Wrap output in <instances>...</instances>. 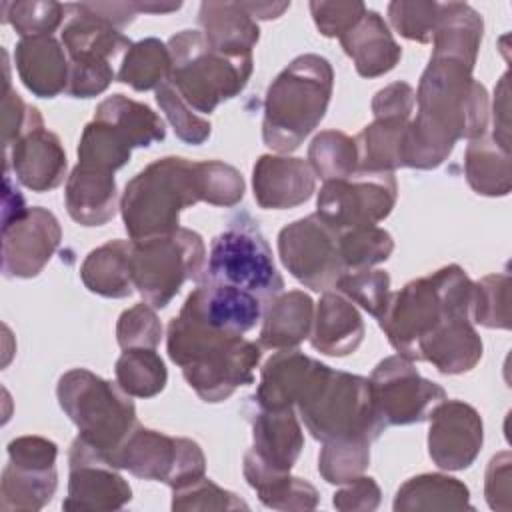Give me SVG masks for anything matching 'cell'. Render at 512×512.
<instances>
[{
	"label": "cell",
	"mask_w": 512,
	"mask_h": 512,
	"mask_svg": "<svg viewBox=\"0 0 512 512\" xmlns=\"http://www.w3.org/2000/svg\"><path fill=\"white\" fill-rule=\"evenodd\" d=\"M166 336L170 360L204 402L226 400L236 388L252 384L260 346L242 334L218 330L182 308Z\"/></svg>",
	"instance_id": "1"
},
{
	"label": "cell",
	"mask_w": 512,
	"mask_h": 512,
	"mask_svg": "<svg viewBox=\"0 0 512 512\" xmlns=\"http://www.w3.org/2000/svg\"><path fill=\"white\" fill-rule=\"evenodd\" d=\"M474 282L456 266H444L390 294L378 320L400 356L418 360L420 348L452 326L470 320Z\"/></svg>",
	"instance_id": "2"
},
{
	"label": "cell",
	"mask_w": 512,
	"mask_h": 512,
	"mask_svg": "<svg viewBox=\"0 0 512 512\" xmlns=\"http://www.w3.org/2000/svg\"><path fill=\"white\" fill-rule=\"evenodd\" d=\"M474 66L444 56L430 62L416 90L418 114L410 120L418 136L440 152L450 154L456 140L484 136L488 126V94L474 80Z\"/></svg>",
	"instance_id": "3"
},
{
	"label": "cell",
	"mask_w": 512,
	"mask_h": 512,
	"mask_svg": "<svg viewBox=\"0 0 512 512\" xmlns=\"http://www.w3.org/2000/svg\"><path fill=\"white\" fill-rule=\"evenodd\" d=\"M334 72L326 58L302 54L268 86L262 138L280 154L296 150L320 124L332 96Z\"/></svg>",
	"instance_id": "4"
},
{
	"label": "cell",
	"mask_w": 512,
	"mask_h": 512,
	"mask_svg": "<svg viewBox=\"0 0 512 512\" xmlns=\"http://www.w3.org/2000/svg\"><path fill=\"white\" fill-rule=\"evenodd\" d=\"M200 202L196 162L166 156L148 164L124 188L120 212L130 240L176 232L180 212Z\"/></svg>",
	"instance_id": "5"
},
{
	"label": "cell",
	"mask_w": 512,
	"mask_h": 512,
	"mask_svg": "<svg viewBox=\"0 0 512 512\" xmlns=\"http://www.w3.org/2000/svg\"><path fill=\"white\" fill-rule=\"evenodd\" d=\"M308 432L322 444L334 440H376L384 430L368 378L320 366L296 402Z\"/></svg>",
	"instance_id": "6"
},
{
	"label": "cell",
	"mask_w": 512,
	"mask_h": 512,
	"mask_svg": "<svg viewBox=\"0 0 512 512\" xmlns=\"http://www.w3.org/2000/svg\"><path fill=\"white\" fill-rule=\"evenodd\" d=\"M56 394L60 408L76 424L78 438L108 462L138 426L130 396L86 368L62 374Z\"/></svg>",
	"instance_id": "7"
},
{
	"label": "cell",
	"mask_w": 512,
	"mask_h": 512,
	"mask_svg": "<svg viewBox=\"0 0 512 512\" xmlns=\"http://www.w3.org/2000/svg\"><path fill=\"white\" fill-rule=\"evenodd\" d=\"M172 68L168 82L184 102L210 114L224 100L238 96L252 74V56H228L214 50L202 32L182 30L168 42Z\"/></svg>",
	"instance_id": "8"
},
{
	"label": "cell",
	"mask_w": 512,
	"mask_h": 512,
	"mask_svg": "<svg viewBox=\"0 0 512 512\" xmlns=\"http://www.w3.org/2000/svg\"><path fill=\"white\" fill-rule=\"evenodd\" d=\"M202 280L246 290L264 306L284 288L272 250L246 212L236 214L228 228L212 240Z\"/></svg>",
	"instance_id": "9"
},
{
	"label": "cell",
	"mask_w": 512,
	"mask_h": 512,
	"mask_svg": "<svg viewBox=\"0 0 512 512\" xmlns=\"http://www.w3.org/2000/svg\"><path fill=\"white\" fill-rule=\"evenodd\" d=\"M130 260L134 288L152 308L168 306L186 280L200 284L206 272L204 242L200 234L188 228L148 240H132Z\"/></svg>",
	"instance_id": "10"
},
{
	"label": "cell",
	"mask_w": 512,
	"mask_h": 512,
	"mask_svg": "<svg viewBox=\"0 0 512 512\" xmlns=\"http://www.w3.org/2000/svg\"><path fill=\"white\" fill-rule=\"evenodd\" d=\"M110 462L138 478L158 480L170 488L194 482L206 470V458L194 440L174 438L140 424Z\"/></svg>",
	"instance_id": "11"
},
{
	"label": "cell",
	"mask_w": 512,
	"mask_h": 512,
	"mask_svg": "<svg viewBox=\"0 0 512 512\" xmlns=\"http://www.w3.org/2000/svg\"><path fill=\"white\" fill-rule=\"evenodd\" d=\"M396 178L392 172H362L328 180L318 192L316 214L336 232L376 226L396 204Z\"/></svg>",
	"instance_id": "12"
},
{
	"label": "cell",
	"mask_w": 512,
	"mask_h": 512,
	"mask_svg": "<svg viewBox=\"0 0 512 512\" xmlns=\"http://www.w3.org/2000/svg\"><path fill=\"white\" fill-rule=\"evenodd\" d=\"M368 382L374 410L384 428L424 422L432 408L446 400L444 388L422 378L412 360L400 354L378 362Z\"/></svg>",
	"instance_id": "13"
},
{
	"label": "cell",
	"mask_w": 512,
	"mask_h": 512,
	"mask_svg": "<svg viewBox=\"0 0 512 512\" xmlns=\"http://www.w3.org/2000/svg\"><path fill=\"white\" fill-rule=\"evenodd\" d=\"M278 254L298 282L318 292H328L346 274L338 232L318 214L284 226L278 234Z\"/></svg>",
	"instance_id": "14"
},
{
	"label": "cell",
	"mask_w": 512,
	"mask_h": 512,
	"mask_svg": "<svg viewBox=\"0 0 512 512\" xmlns=\"http://www.w3.org/2000/svg\"><path fill=\"white\" fill-rule=\"evenodd\" d=\"M58 448L42 436H20L8 444V464L2 470L0 508L4 512H34L56 492Z\"/></svg>",
	"instance_id": "15"
},
{
	"label": "cell",
	"mask_w": 512,
	"mask_h": 512,
	"mask_svg": "<svg viewBox=\"0 0 512 512\" xmlns=\"http://www.w3.org/2000/svg\"><path fill=\"white\" fill-rule=\"evenodd\" d=\"M70 478L68 496L62 502L64 510H120L130 498L128 482L116 472L104 456L76 438L68 452Z\"/></svg>",
	"instance_id": "16"
},
{
	"label": "cell",
	"mask_w": 512,
	"mask_h": 512,
	"mask_svg": "<svg viewBox=\"0 0 512 512\" xmlns=\"http://www.w3.org/2000/svg\"><path fill=\"white\" fill-rule=\"evenodd\" d=\"M62 238L60 224L42 206L2 226V272L8 278H34L48 264Z\"/></svg>",
	"instance_id": "17"
},
{
	"label": "cell",
	"mask_w": 512,
	"mask_h": 512,
	"mask_svg": "<svg viewBox=\"0 0 512 512\" xmlns=\"http://www.w3.org/2000/svg\"><path fill=\"white\" fill-rule=\"evenodd\" d=\"M428 418V452L434 464L444 470L468 468L484 440L480 414L466 402L442 400Z\"/></svg>",
	"instance_id": "18"
},
{
	"label": "cell",
	"mask_w": 512,
	"mask_h": 512,
	"mask_svg": "<svg viewBox=\"0 0 512 512\" xmlns=\"http://www.w3.org/2000/svg\"><path fill=\"white\" fill-rule=\"evenodd\" d=\"M66 166V152L58 136L44 126L40 112L4 150V172L12 168L18 182L34 192L58 188L64 182Z\"/></svg>",
	"instance_id": "19"
},
{
	"label": "cell",
	"mask_w": 512,
	"mask_h": 512,
	"mask_svg": "<svg viewBox=\"0 0 512 512\" xmlns=\"http://www.w3.org/2000/svg\"><path fill=\"white\" fill-rule=\"evenodd\" d=\"M254 446L244 454V464L268 472H290L304 446L302 428L292 408L252 412Z\"/></svg>",
	"instance_id": "20"
},
{
	"label": "cell",
	"mask_w": 512,
	"mask_h": 512,
	"mask_svg": "<svg viewBox=\"0 0 512 512\" xmlns=\"http://www.w3.org/2000/svg\"><path fill=\"white\" fill-rule=\"evenodd\" d=\"M182 308L218 330L244 334L262 318L264 304L246 290L202 280Z\"/></svg>",
	"instance_id": "21"
},
{
	"label": "cell",
	"mask_w": 512,
	"mask_h": 512,
	"mask_svg": "<svg viewBox=\"0 0 512 512\" xmlns=\"http://www.w3.org/2000/svg\"><path fill=\"white\" fill-rule=\"evenodd\" d=\"M252 186L262 208L284 210L306 202L316 188V180L306 160L264 154L254 164Z\"/></svg>",
	"instance_id": "22"
},
{
	"label": "cell",
	"mask_w": 512,
	"mask_h": 512,
	"mask_svg": "<svg viewBox=\"0 0 512 512\" xmlns=\"http://www.w3.org/2000/svg\"><path fill=\"white\" fill-rule=\"evenodd\" d=\"M72 14L62 28V44L70 66L110 64L132 42L114 26L86 12L80 4L66 6Z\"/></svg>",
	"instance_id": "23"
},
{
	"label": "cell",
	"mask_w": 512,
	"mask_h": 512,
	"mask_svg": "<svg viewBox=\"0 0 512 512\" xmlns=\"http://www.w3.org/2000/svg\"><path fill=\"white\" fill-rule=\"evenodd\" d=\"M14 62L22 84L40 98H54L68 88V54L52 36L20 38Z\"/></svg>",
	"instance_id": "24"
},
{
	"label": "cell",
	"mask_w": 512,
	"mask_h": 512,
	"mask_svg": "<svg viewBox=\"0 0 512 512\" xmlns=\"http://www.w3.org/2000/svg\"><path fill=\"white\" fill-rule=\"evenodd\" d=\"M320 366L322 362L302 354L296 348L276 352L262 368L260 384L254 394V404L268 410L292 408L300 400Z\"/></svg>",
	"instance_id": "25"
},
{
	"label": "cell",
	"mask_w": 512,
	"mask_h": 512,
	"mask_svg": "<svg viewBox=\"0 0 512 512\" xmlns=\"http://www.w3.org/2000/svg\"><path fill=\"white\" fill-rule=\"evenodd\" d=\"M338 40L344 52L354 60L356 72L364 78H376L390 72L402 56V48L392 38L384 18L374 10H366L364 16Z\"/></svg>",
	"instance_id": "26"
},
{
	"label": "cell",
	"mask_w": 512,
	"mask_h": 512,
	"mask_svg": "<svg viewBox=\"0 0 512 512\" xmlns=\"http://www.w3.org/2000/svg\"><path fill=\"white\" fill-rule=\"evenodd\" d=\"M362 338L364 322L356 306L340 292H324L316 308L310 344L322 354L346 356L360 346Z\"/></svg>",
	"instance_id": "27"
},
{
	"label": "cell",
	"mask_w": 512,
	"mask_h": 512,
	"mask_svg": "<svg viewBox=\"0 0 512 512\" xmlns=\"http://www.w3.org/2000/svg\"><path fill=\"white\" fill-rule=\"evenodd\" d=\"M64 202L70 218L82 226H102L116 214L114 172L76 164L66 180Z\"/></svg>",
	"instance_id": "28"
},
{
	"label": "cell",
	"mask_w": 512,
	"mask_h": 512,
	"mask_svg": "<svg viewBox=\"0 0 512 512\" xmlns=\"http://www.w3.org/2000/svg\"><path fill=\"white\" fill-rule=\"evenodd\" d=\"M198 22L206 42L228 56H252V48L260 38L254 16L242 2H202Z\"/></svg>",
	"instance_id": "29"
},
{
	"label": "cell",
	"mask_w": 512,
	"mask_h": 512,
	"mask_svg": "<svg viewBox=\"0 0 512 512\" xmlns=\"http://www.w3.org/2000/svg\"><path fill=\"white\" fill-rule=\"evenodd\" d=\"M314 324V302L302 290L280 292L262 310L260 344L286 350L310 336Z\"/></svg>",
	"instance_id": "30"
},
{
	"label": "cell",
	"mask_w": 512,
	"mask_h": 512,
	"mask_svg": "<svg viewBox=\"0 0 512 512\" xmlns=\"http://www.w3.org/2000/svg\"><path fill=\"white\" fill-rule=\"evenodd\" d=\"M132 240H110L92 250L82 266L80 278L84 286L106 298H124L134 290L132 278Z\"/></svg>",
	"instance_id": "31"
},
{
	"label": "cell",
	"mask_w": 512,
	"mask_h": 512,
	"mask_svg": "<svg viewBox=\"0 0 512 512\" xmlns=\"http://www.w3.org/2000/svg\"><path fill=\"white\" fill-rule=\"evenodd\" d=\"M482 28V18L472 6L462 2L442 4V14L432 36V56L456 58L474 66L482 40Z\"/></svg>",
	"instance_id": "32"
},
{
	"label": "cell",
	"mask_w": 512,
	"mask_h": 512,
	"mask_svg": "<svg viewBox=\"0 0 512 512\" xmlns=\"http://www.w3.org/2000/svg\"><path fill=\"white\" fill-rule=\"evenodd\" d=\"M94 120L116 128L132 148H146L164 140L166 128L162 118L142 102L130 100L124 94L104 98L94 112Z\"/></svg>",
	"instance_id": "33"
},
{
	"label": "cell",
	"mask_w": 512,
	"mask_h": 512,
	"mask_svg": "<svg viewBox=\"0 0 512 512\" xmlns=\"http://www.w3.org/2000/svg\"><path fill=\"white\" fill-rule=\"evenodd\" d=\"M472 508L468 488L444 474H420L404 482L394 498L396 512Z\"/></svg>",
	"instance_id": "34"
},
{
	"label": "cell",
	"mask_w": 512,
	"mask_h": 512,
	"mask_svg": "<svg viewBox=\"0 0 512 512\" xmlns=\"http://www.w3.org/2000/svg\"><path fill=\"white\" fill-rule=\"evenodd\" d=\"M410 118L374 116L354 138L358 150V168L362 172H394L400 168V144Z\"/></svg>",
	"instance_id": "35"
},
{
	"label": "cell",
	"mask_w": 512,
	"mask_h": 512,
	"mask_svg": "<svg viewBox=\"0 0 512 512\" xmlns=\"http://www.w3.org/2000/svg\"><path fill=\"white\" fill-rule=\"evenodd\" d=\"M466 180L474 192L484 196H506L510 192V150L494 138L470 140L464 156Z\"/></svg>",
	"instance_id": "36"
},
{
	"label": "cell",
	"mask_w": 512,
	"mask_h": 512,
	"mask_svg": "<svg viewBox=\"0 0 512 512\" xmlns=\"http://www.w3.org/2000/svg\"><path fill=\"white\" fill-rule=\"evenodd\" d=\"M244 478L256 490L260 502L276 510H312L318 504L316 488L290 472H268L242 466Z\"/></svg>",
	"instance_id": "37"
},
{
	"label": "cell",
	"mask_w": 512,
	"mask_h": 512,
	"mask_svg": "<svg viewBox=\"0 0 512 512\" xmlns=\"http://www.w3.org/2000/svg\"><path fill=\"white\" fill-rule=\"evenodd\" d=\"M170 68L172 58L168 46L158 38H144L126 50L118 80L138 92L156 90L168 82Z\"/></svg>",
	"instance_id": "38"
},
{
	"label": "cell",
	"mask_w": 512,
	"mask_h": 512,
	"mask_svg": "<svg viewBox=\"0 0 512 512\" xmlns=\"http://www.w3.org/2000/svg\"><path fill=\"white\" fill-rule=\"evenodd\" d=\"M168 380L162 358L152 348H130L116 360V384L134 398H152Z\"/></svg>",
	"instance_id": "39"
},
{
	"label": "cell",
	"mask_w": 512,
	"mask_h": 512,
	"mask_svg": "<svg viewBox=\"0 0 512 512\" xmlns=\"http://www.w3.org/2000/svg\"><path fill=\"white\" fill-rule=\"evenodd\" d=\"M132 146L128 140L110 124L92 120L86 124L80 144H78V164L96 168V170H106V172H116L130 160Z\"/></svg>",
	"instance_id": "40"
},
{
	"label": "cell",
	"mask_w": 512,
	"mask_h": 512,
	"mask_svg": "<svg viewBox=\"0 0 512 512\" xmlns=\"http://www.w3.org/2000/svg\"><path fill=\"white\" fill-rule=\"evenodd\" d=\"M308 164L324 182L354 174L358 168V150L354 138L338 130L320 132L308 148Z\"/></svg>",
	"instance_id": "41"
},
{
	"label": "cell",
	"mask_w": 512,
	"mask_h": 512,
	"mask_svg": "<svg viewBox=\"0 0 512 512\" xmlns=\"http://www.w3.org/2000/svg\"><path fill=\"white\" fill-rule=\"evenodd\" d=\"M338 248L348 274L370 270V266L388 260L394 250V240L384 228L358 226L338 232Z\"/></svg>",
	"instance_id": "42"
},
{
	"label": "cell",
	"mask_w": 512,
	"mask_h": 512,
	"mask_svg": "<svg viewBox=\"0 0 512 512\" xmlns=\"http://www.w3.org/2000/svg\"><path fill=\"white\" fill-rule=\"evenodd\" d=\"M370 440L350 438L326 442L318 456V472L330 484H346L364 474L370 462Z\"/></svg>",
	"instance_id": "43"
},
{
	"label": "cell",
	"mask_w": 512,
	"mask_h": 512,
	"mask_svg": "<svg viewBox=\"0 0 512 512\" xmlns=\"http://www.w3.org/2000/svg\"><path fill=\"white\" fill-rule=\"evenodd\" d=\"M66 10V6L52 0L2 2V20L10 22L22 38L52 36Z\"/></svg>",
	"instance_id": "44"
},
{
	"label": "cell",
	"mask_w": 512,
	"mask_h": 512,
	"mask_svg": "<svg viewBox=\"0 0 512 512\" xmlns=\"http://www.w3.org/2000/svg\"><path fill=\"white\" fill-rule=\"evenodd\" d=\"M352 304L362 306L368 314L380 320L390 302V276L384 270H360L344 274L336 286Z\"/></svg>",
	"instance_id": "45"
},
{
	"label": "cell",
	"mask_w": 512,
	"mask_h": 512,
	"mask_svg": "<svg viewBox=\"0 0 512 512\" xmlns=\"http://www.w3.org/2000/svg\"><path fill=\"white\" fill-rule=\"evenodd\" d=\"M510 276L490 274L474 282L472 316L486 328H510Z\"/></svg>",
	"instance_id": "46"
},
{
	"label": "cell",
	"mask_w": 512,
	"mask_h": 512,
	"mask_svg": "<svg viewBox=\"0 0 512 512\" xmlns=\"http://www.w3.org/2000/svg\"><path fill=\"white\" fill-rule=\"evenodd\" d=\"M200 200L214 206H234L244 198L242 174L220 160L196 162Z\"/></svg>",
	"instance_id": "47"
},
{
	"label": "cell",
	"mask_w": 512,
	"mask_h": 512,
	"mask_svg": "<svg viewBox=\"0 0 512 512\" xmlns=\"http://www.w3.org/2000/svg\"><path fill=\"white\" fill-rule=\"evenodd\" d=\"M442 14V2H390L388 18L394 30L420 44L432 42L434 30Z\"/></svg>",
	"instance_id": "48"
},
{
	"label": "cell",
	"mask_w": 512,
	"mask_h": 512,
	"mask_svg": "<svg viewBox=\"0 0 512 512\" xmlns=\"http://www.w3.org/2000/svg\"><path fill=\"white\" fill-rule=\"evenodd\" d=\"M156 102L162 108V112L166 114L168 122L172 124L174 134L182 142L198 146L204 140H208L210 128H212L210 122L196 116L170 82H164L160 88H156Z\"/></svg>",
	"instance_id": "49"
},
{
	"label": "cell",
	"mask_w": 512,
	"mask_h": 512,
	"mask_svg": "<svg viewBox=\"0 0 512 512\" xmlns=\"http://www.w3.org/2000/svg\"><path fill=\"white\" fill-rule=\"evenodd\" d=\"M248 510V504L236 494L216 486L202 476L184 486L172 488V510Z\"/></svg>",
	"instance_id": "50"
},
{
	"label": "cell",
	"mask_w": 512,
	"mask_h": 512,
	"mask_svg": "<svg viewBox=\"0 0 512 512\" xmlns=\"http://www.w3.org/2000/svg\"><path fill=\"white\" fill-rule=\"evenodd\" d=\"M162 338V324L150 304H136L124 310L116 324V340L122 350L152 348L156 350Z\"/></svg>",
	"instance_id": "51"
},
{
	"label": "cell",
	"mask_w": 512,
	"mask_h": 512,
	"mask_svg": "<svg viewBox=\"0 0 512 512\" xmlns=\"http://www.w3.org/2000/svg\"><path fill=\"white\" fill-rule=\"evenodd\" d=\"M362 2H310V12L322 36H344L366 12Z\"/></svg>",
	"instance_id": "52"
},
{
	"label": "cell",
	"mask_w": 512,
	"mask_h": 512,
	"mask_svg": "<svg viewBox=\"0 0 512 512\" xmlns=\"http://www.w3.org/2000/svg\"><path fill=\"white\" fill-rule=\"evenodd\" d=\"M6 58L8 56L4 52V96H2V142H4V150L10 148L20 138V134L26 130V126L38 114V110L34 106H28L20 98V94L12 88Z\"/></svg>",
	"instance_id": "53"
},
{
	"label": "cell",
	"mask_w": 512,
	"mask_h": 512,
	"mask_svg": "<svg viewBox=\"0 0 512 512\" xmlns=\"http://www.w3.org/2000/svg\"><path fill=\"white\" fill-rule=\"evenodd\" d=\"M332 504L342 512H350V510L370 512V510H376L380 504V488L374 482V478L358 476L346 482V486L334 494Z\"/></svg>",
	"instance_id": "54"
},
{
	"label": "cell",
	"mask_w": 512,
	"mask_h": 512,
	"mask_svg": "<svg viewBox=\"0 0 512 512\" xmlns=\"http://www.w3.org/2000/svg\"><path fill=\"white\" fill-rule=\"evenodd\" d=\"M416 104V92L406 82H394L378 90L372 100L374 116H412Z\"/></svg>",
	"instance_id": "55"
},
{
	"label": "cell",
	"mask_w": 512,
	"mask_h": 512,
	"mask_svg": "<svg viewBox=\"0 0 512 512\" xmlns=\"http://www.w3.org/2000/svg\"><path fill=\"white\" fill-rule=\"evenodd\" d=\"M486 500L490 508H510V454L502 452L490 460L486 472Z\"/></svg>",
	"instance_id": "56"
},
{
	"label": "cell",
	"mask_w": 512,
	"mask_h": 512,
	"mask_svg": "<svg viewBox=\"0 0 512 512\" xmlns=\"http://www.w3.org/2000/svg\"><path fill=\"white\" fill-rule=\"evenodd\" d=\"M80 6L116 30L128 26L138 14L136 2H80Z\"/></svg>",
	"instance_id": "57"
},
{
	"label": "cell",
	"mask_w": 512,
	"mask_h": 512,
	"mask_svg": "<svg viewBox=\"0 0 512 512\" xmlns=\"http://www.w3.org/2000/svg\"><path fill=\"white\" fill-rule=\"evenodd\" d=\"M494 140L510 150V116H508V74L502 76L494 102Z\"/></svg>",
	"instance_id": "58"
},
{
	"label": "cell",
	"mask_w": 512,
	"mask_h": 512,
	"mask_svg": "<svg viewBox=\"0 0 512 512\" xmlns=\"http://www.w3.org/2000/svg\"><path fill=\"white\" fill-rule=\"evenodd\" d=\"M28 212V206L22 198V194L12 188V180L8 174H4V200H2V226L10 224L12 220L24 216Z\"/></svg>",
	"instance_id": "59"
},
{
	"label": "cell",
	"mask_w": 512,
	"mask_h": 512,
	"mask_svg": "<svg viewBox=\"0 0 512 512\" xmlns=\"http://www.w3.org/2000/svg\"><path fill=\"white\" fill-rule=\"evenodd\" d=\"M242 4L250 12V16L262 18V20L278 18L282 16L284 10L290 8V2H242Z\"/></svg>",
	"instance_id": "60"
},
{
	"label": "cell",
	"mask_w": 512,
	"mask_h": 512,
	"mask_svg": "<svg viewBox=\"0 0 512 512\" xmlns=\"http://www.w3.org/2000/svg\"><path fill=\"white\" fill-rule=\"evenodd\" d=\"M182 4L176 2V4H158V2H136V8L138 12H150V14H166V12H174L178 10Z\"/></svg>",
	"instance_id": "61"
}]
</instances>
